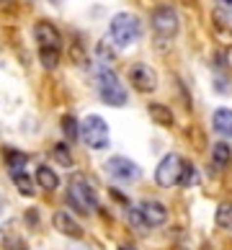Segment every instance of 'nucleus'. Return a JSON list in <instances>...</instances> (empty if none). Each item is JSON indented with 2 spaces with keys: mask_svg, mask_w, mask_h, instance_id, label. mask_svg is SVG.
Listing matches in <instances>:
<instances>
[{
  "mask_svg": "<svg viewBox=\"0 0 232 250\" xmlns=\"http://www.w3.org/2000/svg\"><path fill=\"white\" fill-rule=\"evenodd\" d=\"M142 36V23L134 13H116L108 23V39L116 44L119 49H127L137 44V39Z\"/></svg>",
  "mask_w": 232,
  "mask_h": 250,
  "instance_id": "f257e3e1",
  "label": "nucleus"
},
{
  "mask_svg": "<svg viewBox=\"0 0 232 250\" xmlns=\"http://www.w3.org/2000/svg\"><path fill=\"white\" fill-rule=\"evenodd\" d=\"M96 88H98V96L104 104H108V106H124L127 104V90L122 85V80L106 64H98L96 67Z\"/></svg>",
  "mask_w": 232,
  "mask_h": 250,
  "instance_id": "f03ea898",
  "label": "nucleus"
},
{
  "mask_svg": "<svg viewBox=\"0 0 232 250\" xmlns=\"http://www.w3.org/2000/svg\"><path fill=\"white\" fill-rule=\"evenodd\" d=\"M67 201L70 207L80 211V214H90V211L98 209V196L96 191H93V186L83 178V175H75V178L70 181L67 186Z\"/></svg>",
  "mask_w": 232,
  "mask_h": 250,
  "instance_id": "7ed1b4c3",
  "label": "nucleus"
},
{
  "mask_svg": "<svg viewBox=\"0 0 232 250\" xmlns=\"http://www.w3.org/2000/svg\"><path fill=\"white\" fill-rule=\"evenodd\" d=\"M80 140L85 142L90 150H106L108 142H111L108 124L98 114L85 116V119H83V124H80Z\"/></svg>",
  "mask_w": 232,
  "mask_h": 250,
  "instance_id": "20e7f679",
  "label": "nucleus"
},
{
  "mask_svg": "<svg viewBox=\"0 0 232 250\" xmlns=\"http://www.w3.org/2000/svg\"><path fill=\"white\" fill-rule=\"evenodd\" d=\"M104 170L108 173V178H114L119 183H137L139 178H142V168H139L134 160L122 157V155L108 157V160L104 163Z\"/></svg>",
  "mask_w": 232,
  "mask_h": 250,
  "instance_id": "39448f33",
  "label": "nucleus"
},
{
  "mask_svg": "<svg viewBox=\"0 0 232 250\" xmlns=\"http://www.w3.org/2000/svg\"><path fill=\"white\" fill-rule=\"evenodd\" d=\"M181 170H183V160L175 152L170 155H165L160 163H157V168H155V183L160 188H170L175 186V183L181 181Z\"/></svg>",
  "mask_w": 232,
  "mask_h": 250,
  "instance_id": "423d86ee",
  "label": "nucleus"
},
{
  "mask_svg": "<svg viewBox=\"0 0 232 250\" xmlns=\"http://www.w3.org/2000/svg\"><path fill=\"white\" fill-rule=\"evenodd\" d=\"M178 13H175V8L170 5H160L152 11V29L157 36H163V39H173L175 34H178Z\"/></svg>",
  "mask_w": 232,
  "mask_h": 250,
  "instance_id": "0eeeda50",
  "label": "nucleus"
},
{
  "mask_svg": "<svg viewBox=\"0 0 232 250\" xmlns=\"http://www.w3.org/2000/svg\"><path fill=\"white\" fill-rule=\"evenodd\" d=\"M129 83H132V88L139 90V93H152L157 88V72L150 67V64L145 62H137L129 67Z\"/></svg>",
  "mask_w": 232,
  "mask_h": 250,
  "instance_id": "6e6552de",
  "label": "nucleus"
},
{
  "mask_svg": "<svg viewBox=\"0 0 232 250\" xmlns=\"http://www.w3.org/2000/svg\"><path fill=\"white\" fill-rule=\"evenodd\" d=\"M52 225L54 229H57L60 235L64 237H70V240H83V235H85V229H83L80 222L72 219V214H67V211H54V217H52Z\"/></svg>",
  "mask_w": 232,
  "mask_h": 250,
  "instance_id": "1a4fd4ad",
  "label": "nucleus"
},
{
  "mask_svg": "<svg viewBox=\"0 0 232 250\" xmlns=\"http://www.w3.org/2000/svg\"><path fill=\"white\" fill-rule=\"evenodd\" d=\"M139 211H142V219H145L147 227H160V225H165V219H168V209H165L157 199H145L139 204Z\"/></svg>",
  "mask_w": 232,
  "mask_h": 250,
  "instance_id": "9d476101",
  "label": "nucleus"
},
{
  "mask_svg": "<svg viewBox=\"0 0 232 250\" xmlns=\"http://www.w3.org/2000/svg\"><path fill=\"white\" fill-rule=\"evenodd\" d=\"M34 36H36V42H39V47H54V49H60V31L54 29V23L39 21V23L34 26Z\"/></svg>",
  "mask_w": 232,
  "mask_h": 250,
  "instance_id": "9b49d317",
  "label": "nucleus"
},
{
  "mask_svg": "<svg viewBox=\"0 0 232 250\" xmlns=\"http://www.w3.org/2000/svg\"><path fill=\"white\" fill-rule=\"evenodd\" d=\"M211 126H214V132L219 137H232V108H217L214 111V116H211Z\"/></svg>",
  "mask_w": 232,
  "mask_h": 250,
  "instance_id": "f8f14e48",
  "label": "nucleus"
},
{
  "mask_svg": "<svg viewBox=\"0 0 232 250\" xmlns=\"http://www.w3.org/2000/svg\"><path fill=\"white\" fill-rule=\"evenodd\" d=\"M11 178H13V183H16V188H18V193H21V196H34V191H36V186H34L31 175L26 173V168H18V170H11Z\"/></svg>",
  "mask_w": 232,
  "mask_h": 250,
  "instance_id": "ddd939ff",
  "label": "nucleus"
},
{
  "mask_svg": "<svg viewBox=\"0 0 232 250\" xmlns=\"http://www.w3.org/2000/svg\"><path fill=\"white\" fill-rule=\"evenodd\" d=\"M36 183H39L44 191H57L60 178H57V173H54L49 165H39V168H36Z\"/></svg>",
  "mask_w": 232,
  "mask_h": 250,
  "instance_id": "4468645a",
  "label": "nucleus"
},
{
  "mask_svg": "<svg viewBox=\"0 0 232 250\" xmlns=\"http://www.w3.org/2000/svg\"><path fill=\"white\" fill-rule=\"evenodd\" d=\"M3 160L11 170H18V168H26L29 163V155L21 152V150H13V147H3Z\"/></svg>",
  "mask_w": 232,
  "mask_h": 250,
  "instance_id": "2eb2a0df",
  "label": "nucleus"
},
{
  "mask_svg": "<svg viewBox=\"0 0 232 250\" xmlns=\"http://www.w3.org/2000/svg\"><path fill=\"white\" fill-rule=\"evenodd\" d=\"M150 119H155L160 126H173V114H170V108L168 106H163V104H150Z\"/></svg>",
  "mask_w": 232,
  "mask_h": 250,
  "instance_id": "dca6fc26",
  "label": "nucleus"
},
{
  "mask_svg": "<svg viewBox=\"0 0 232 250\" xmlns=\"http://www.w3.org/2000/svg\"><path fill=\"white\" fill-rule=\"evenodd\" d=\"M211 160H214L217 168H227L230 160H232V150L225 142H217L214 147H211Z\"/></svg>",
  "mask_w": 232,
  "mask_h": 250,
  "instance_id": "f3484780",
  "label": "nucleus"
},
{
  "mask_svg": "<svg viewBox=\"0 0 232 250\" xmlns=\"http://www.w3.org/2000/svg\"><path fill=\"white\" fill-rule=\"evenodd\" d=\"M214 219H217V227H222V229H232V204H230V201L219 204Z\"/></svg>",
  "mask_w": 232,
  "mask_h": 250,
  "instance_id": "a211bd4d",
  "label": "nucleus"
},
{
  "mask_svg": "<svg viewBox=\"0 0 232 250\" xmlns=\"http://www.w3.org/2000/svg\"><path fill=\"white\" fill-rule=\"evenodd\" d=\"M39 60L44 64V70H54L60 64V49H54V47H42L39 49Z\"/></svg>",
  "mask_w": 232,
  "mask_h": 250,
  "instance_id": "6ab92c4d",
  "label": "nucleus"
},
{
  "mask_svg": "<svg viewBox=\"0 0 232 250\" xmlns=\"http://www.w3.org/2000/svg\"><path fill=\"white\" fill-rule=\"evenodd\" d=\"M52 157L57 160L62 168H70L72 165V155H70V147L64 145V142H60V145H54V150H52Z\"/></svg>",
  "mask_w": 232,
  "mask_h": 250,
  "instance_id": "aec40b11",
  "label": "nucleus"
},
{
  "mask_svg": "<svg viewBox=\"0 0 232 250\" xmlns=\"http://www.w3.org/2000/svg\"><path fill=\"white\" fill-rule=\"evenodd\" d=\"M62 132H64V137L67 140H78L80 137V126H78V119L75 116H62Z\"/></svg>",
  "mask_w": 232,
  "mask_h": 250,
  "instance_id": "412c9836",
  "label": "nucleus"
},
{
  "mask_svg": "<svg viewBox=\"0 0 232 250\" xmlns=\"http://www.w3.org/2000/svg\"><path fill=\"white\" fill-rule=\"evenodd\" d=\"M181 186H196L199 183V173H196V168H193L191 163H183V170H181Z\"/></svg>",
  "mask_w": 232,
  "mask_h": 250,
  "instance_id": "4be33fe9",
  "label": "nucleus"
},
{
  "mask_svg": "<svg viewBox=\"0 0 232 250\" xmlns=\"http://www.w3.org/2000/svg\"><path fill=\"white\" fill-rule=\"evenodd\" d=\"M127 219L132 222L134 227H147L145 219H142V211H139V209H132V207H129V209H127Z\"/></svg>",
  "mask_w": 232,
  "mask_h": 250,
  "instance_id": "5701e85b",
  "label": "nucleus"
},
{
  "mask_svg": "<svg viewBox=\"0 0 232 250\" xmlns=\"http://www.w3.org/2000/svg\"><path fill=\"white\" fill-rule=\"evenodd\" d=\"M98 60L101 62H111V60H114V49L108 47V42H101L98 44Z\"/></svg>",
  "mask_w": 232,
  "mask_h": 250,
  "instance_id": "b1692460",
  "label": "nucleus"
},
{
  "mask_svg": "<svg viewBox=\"0 0 232 250\" xmlns=\"http://www.w3.org/2000/svg\"><path fill=\"white\" fill-rule=\"evenodd\" d=\"M26 219H29L31 227H36V225H39V211H36V209H29V211H26Z\"/></svg>",
  "mask_w": 232,
  "mask_h": 250,
  "instance_id": "393cba45",
  "label": "nucleus"
},
{
  "mask_svg": "<svg viewBox=\"0 0 232 250\" xmlns=\"http://www.w3.org/2000/svg\"><path fill=\"white\" fill-rule=\"evenodd\" d=\"M214 88H217V93H227V80L222 78V75H217V80H214Z\"/></svg>",
  "mask_w": 232,
  "mask_h": 250,
  "instance_id": "a878e982",
  "label": "nucleus"
},
{
  "mask_svg": "<svg viewBox=\"0 0 232 250\" xmlns=\"http://www.w3.org/2000/svg\"><path fill=\"white\" fill-rule=\"evenodd\" d=\"M217 5H219V8H225L227 13H232V0H217Z\"/></svg>",
  "mask_w": 232,
  "mask_h": 250,
  "instance_id": "bb28decb",
  "label": "nucleus"
},
{
  "mask_svg": "<svg viewBox=\"0 0 232 250\" xmlns=\"http://www.w3.org/2000/svg\"><path fill=\"white\" fill-rule=\"evenodd\" d=\"M225 62H227V67H232V47H230L227 54H225Z\"/></svg>",
  "mask_w": 232,
  "mask_h": 250,
  "instance_id": "cd10ccee",
  "label": "nucleus"
},
{
  "mask_svg": "<svg viewBox=\"0 0 232 250\" xmlns=\"http://www.w3.org/2000/svg\"><path fill=\"white\" fill-rule=\"evenodd\" d=\"M70 250H88L85 245H75V248H70Z\"/></svg>",
  "mask_w": 232,
  "mask_h": 250,
  "instance_id": "c85d7f7f",
  "label": "nucleus"
},
{
  "mask_svg": "<svg viewBox=\"0 0 232 250\" xmlns=\"http://www.w3.org/2000/svg\"><path fill=\"white\" fill-rule=\"evenodd\" d=\"M0 211H3V196H0Z\"/></svg>",
  "mask_w": 232,
  "mask_h": 250,
  "instance_id": "c756f323",
  "label": "nucleus"
},
{
  "mask_svg": "<svg viewBox=\"0 0 232 250\" xmlns=\"http://www.w3.org/2000/svg\"><path fill=\"white\" fill-rule=\"evenodd\" d=\"M173 250H186V248H173Z\"/></svg>",
  "mask_w": 232,
  "mask_h": 250,
  "instance_id": "7c9ffc66",
  "label": "nucleus"
},
{
  "mask_svg": "<svg viewBox=\"0 0 232 250\" xmlns=\"http://www.w3.org/2000/svg\"><path fill=\"white\" fill-rule=\"evenodd\" d=\"M124 250H127V248H124Z\"/></svg>",
  "mask_w": 232,
  "mask_h": 250,
  "instance_id": "2f4dec72",
  "label": "nucleus"
}]
</instances>
